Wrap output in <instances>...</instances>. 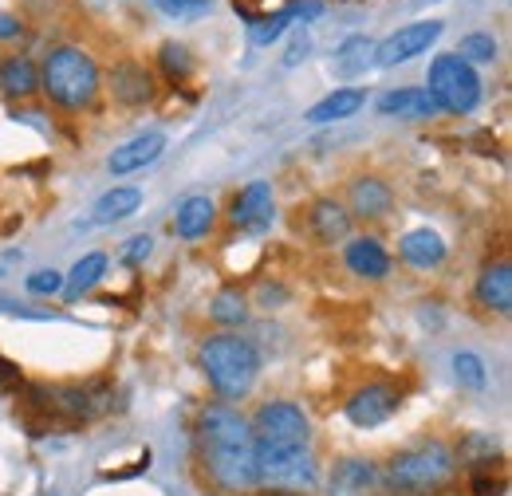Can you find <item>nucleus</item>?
<instances>
[{"mask_svg":"<svg viewBox=\"0 0 512 496\" xmlns=\"http://www.w3.org/2000/svg\"><path fill=\"white\" fill-rule=\"evenodd\" d=\"M0 91L12 99H32L40 91V67L28 56H8L0 63Z\"/></svg>","mask_w":512,"mask_h":496,"instance_id":"4be33fe9","label":"nucleus"},{"mask_svg":"<svg viewBox=\"0 0 512 496\" xmlns=\"http://www.w3.org/2000/svg\"><path fill=\"white\" fill-rule=\"evenodd\" d=\"M103 276H107V256H103V252H87V256L67 272L64 292L71 296V300H79V296H83V292H91Z\"/></svg>","mask_w":512,"mask_h":496,"instance_id":"b1692460","label":"nucleus"},{"mask_svg":"<svg viewBox=\"0 0 512 496\" xmlns=\"http://www.w3.org/2000/svg\"><path fill=\"white\" fill-rule=\"evenodd\" d=\"M453 371H457V382H461V386H469V390H485V382H489L485 363H481L473 351L453 355Z\"/></svg>","mask_w":512,"mask_h":496,"instance_id":"7c9ffc66","label":"nucleus"},{"mask_svg":"<svg viewBox=\"0 0 512 496\" xmlns=\"http://www.w3.org/2000/svg\"><path fill=\"white\" fill-rule=\"evenodd\" d=\"M154 252V241L142 233V237H130L127 248H123V264H130V268H138V264H146V256Z\"/></svg>","mask_w":512,"mask_h":496,"instance_id":"473e14b6","label":"nucleus"},{"mask_svg":"<svg viewBox=\"0 0 512 496\" xmlns=\"http://www.w3.org/2000/svg\"><path fill=\"white\" fill-rule=\"evenodd\" d=\"M249 426L264 449H308L312 441V422L296 402H264Z\"/></svg>","mask_w":512,"mask_h":496,"instance_id":"423d86ee","label":"nucleus"},{"mask_svg":"<svg viewBox=\"0 0 512 496\" xmlns=\"http://www.w3.org/2000/svg\"><path fill=\"white\" fill-rule=\"evenodd\" d=\"M438 107L449 115H469L481 103V75L461 60V56H438L430 63V87H426Z\"/></svg>","mask_w":512,"mask_h":496,"instance_id":"39448f33","label":"nucleus"},{"mask_svg":"<svg viewBox=\"0 0 512 496\" xmlns=\"http://www.w3.org/2000/svg\"><path fill=\"white\" fill-rule=\"evenodd\" d=\"M442 40V20H414L402 24L398 32H390L383 44H375V67H398L422 56L430 44Z\"/></svg>","mask_w":512,"mask_h":496,"instance_id":"0eeeda50","label":"nucleus"},{"mask_svg":"<svg viewBox=\"0 0 512 496\" xmlns=\"http://www.w3.org/2000/svg\"><path fill=\"white\" fill-rule=\"evenodd\" d=\"M162 150H166V134H162V130L138 134V138H130L127 146H119V150L107 158V170H111L115 178H127V174L146 170L150 162H158V158H162Z\"/></svg>","mask_w":512,"mask_h":496,"instance_id":"ddd939ff","label":"nucleus"},{"mask_svg":"<svg viewBox=\"0 0 512 496\" xmlns=\"http://www.w3.org/2000/svg\"><path fill=\"white\" fill-rule=\"evenodd\" d=\"M453 453L442 441H426L414 449L394 453L386 481L398 496H438L453 481Z\"/></svg>","mask_w":512,"mask_h":496,"instance_id":"20e7f679","label":"nucleus"},{"mask_svg":"<svg viewBox=\"0 0 512 496\" xmlns=\"http://www.w3.org/2000/svg\"><path fill=\"white\" fill-rule=\"evenodd\" d=\"M99 87H103V75H99V63L91 60L83 48L75 44H60L48 52V60L40 67V91L64 107V111H83L99 99Z\"/></svg>","mask_w":512,"mask_h":496,"instance_id":"f03ea898","label":"nucleus"},{"mask_svg":"<svg viewBox=\"0 0 512 496\" xmlns=\"http://www.w3.org/2000/svg\"><path fill=\"white\" fill-rule=\"evenodd\" d=\"M379 485V469L375 461H363V457H347L331 469V493L335 496H367Z\"/></svg>","mask_w":512,"mask_h":496,"instance_id":"a211bd4d","label":"nucleus"},{"mask_svg":"<svg viewBox=\"0 0 512 496\" xmlns=\"http://www.w3.org/2000/svg\"><path fill=\"white\" fill-rule=\"evenodd\" d=\"M201 371L221 398H245L260 374V351L241 335H213L197 351Z\"/></svg>","mask_w":512,"mask_h":496,"instance_id":"7ed1b4c3","label":"nucleus"},{"mask_svg":"<svg viewBox=\"0 0 512 496\" xmlns=\"http://www.w3.org/2000/svg\"><path fill=\"white\" fill-rule=\"evenodd\" d=\"M347 213L351 217H363V221H383L386 213L394 209V193L386 186L383 178L367 174V178H355L351 189H347Z\"/></svg>","mask_w":512,"mask_h":496,"instance_id":"4468645a","label":"nucleus"},{"mask_svg":"<svg viewBox=\"0 0 512 496\" xmlns=\"http://www.w3.org/2000/svg\"><path fill=\"white\" fill-rule=\"evenodd\" d=\"M308 52H312V40H308L304 28H296V36H292V44L284 52V67H296L300 60H308Z\"/></svg>","mask_w":512,"mask_h":496,"instance_id":"72a5a7b5","label":"nucleus"},{"mask_svg":"<svg viewBox=\"0 0 512 496\" xmlns=\"http://www.w3.org/2000/svg\"><path fill=\"white\" fill-rule=\"evenodd\" d=\"M256 481L264 485H316L308 449H264L256 445Z\"/></svg>","mask_w":512,"mask_h":496,"instance_id":"6e6552de","label":"nucleus"},{"mask_svg":"<svg viewBox=\"0 0 512 496\" xmlns=\"http://www.w3.org/2000/svg\"><path fill=\"white\" fill-rule=\"evenodd\" d=\"M347 422L351 426H359V430H375V426H383L386 418L398 410V394L383 386V382H367V386H359L351 398H347Z\"/></svg>","mask_w":512,"mask_h":496,"instance_id":"9d476101","label":"nucleus"},{"mask_svg":"<svg viewBox=\"0 0 512 496\" xmlns=\"http://www.w3.org/2000/svg\"><path fill=\"white\" fill-rule=\"evenodd\" d=\"M197 449L209 481L229 493H245L256 481V437L241 410L213 402L197 418Z\"/></svg>","mask_w":512,"mask_h":496,"instance_id":"f257e3e1","label":"nucleus"},{"mask_svg":"<svg viewBox=\"0 0 512 496\" xmlns=\"http://www.w3.org/2000/svg\"><path fill=\"white\" fill-rule=\"evenodd\" d=\"M473 296H477V304H481L485 311L509 315L512 311V268H509V260L485 264V268H481V276H477Z\"/></svg>","mask_w":512,"mask_h":496,"instance_id":"dca6fc26","label":"nucleus"},{"mask_svg":"<svg viewBox=\"0 0 512 496\" xmlns=\"http://www.w3.org/2000/svg\"><path fill=\"white\" fill-rule=\"evenodd\" d=\"M272 213H276L272 182H249L229 205V221L237 229H245V233H260L264 225H272Z\"/></svg>","mask_w":512,"mask_h":496,"instance_id":"9b49d317","label":"nucleus"},{"mask_svg":"<svg viewBox=\"0 0 512 496\" xmlns=\"http://www.w3.org/2000/svg\"><path fill=\"white\" fill-rule=\"evenodd\" d=\"M154 8L166 12L178 24H193V20H201V16L213 12V0H154Z\"/></svg>","mask_w":512,"mask_h":496,"instance_id":"c756f323","label":"nucleus"},{"mask_svg":"<svg viewBox=\"0 0 512 496\" xmlns=\"http://www.w3.org/2000/svg\"><path fill=\"white\" fill-rule=\"evenodd\" d=\"M20 20L16 16H8V12H0V40H12V36H20Z\"/></svg>","mask_w":512,"mask_h":496,"instance_id":"f704fd0d","label":"nucleus"},{"mask_svg":"<svg viewBox=\"0 0 512 496\" xmlns=\"http://www.w3.org/2000/svg\"><path fill=\"white\" fill-rule=\"evenodd\" d=\"M296 20V8H280V12H268V16H253L249 20V40L268 48L272 40H280L288 32V24Z\"/></svg>","mask_w":512,"mask_h":496,"instance_id":"bb28decb","label":"nucleus"},{"mask_svg":"<svg viewBox=\"0 0 512 496\" xmlns=\"http://www.w3.org/2000/svg\"><path fill=\"white\" fill-rule=\"evenodd\" d=\"M209 319H213V323H221V327H241V323L249 319V300H245L237 288H225V292H217V296H213V304H209Z\"/></svg>","mask_w":512,"mask_h":496,"instance_id":"a878e982","label":"nucleus"},{"mask_svg":"<svg viewBox=\"0 0 512 496\" xmlns=\"http://www.w3.org/2000/svg\"><path fill=\"white\" fill-rule=\"evenodd\" d=\"M379 115L406 119V123H430L442 115V107L426 87H394V91L379 95Z\"/></svg>","mask_w":512,"mask_h":496,"instance_id":"f8f14e48","label":"nucleus"},{"mask_svg":"<svg viewBox=\"0 0 512 496\" xmlns=\"http://www.w3.org/2000/svg\"><path fill=\"white\" fill-rule=\"evenodd\" d=\"M28 292L32 296H56V292H64V276L56 268H40L28 276Z\"/></svg>","mask_w":512,"mask_h":496,"instance_id":"2f4dec72","label":"nucleus"},{"mask_svg":"<svg viewBox=\"0 0 512 496\" xmlns=\"http://www.w3.org/2000/svg\"><path fill=\"white\" fill-rule=\"evenodd\" d=\"M256 496H296V493H284V489H268V493H256Z\"/></svg>","mask_w":512,"mask_h":496,"instance_id":"c9c22d12","label":"nucleus"},{"mask_svg":"<svg viewBox=\"0 0 512 496\" xmlns=\"http://www.w3.org/2000/svg\"><path fill=\"white\" fill-rule=\"evenodd\" d=\"M213 221H217V205H213V197L193 193V197H186V201L178 205L174 233H178L182 241H201V237L213 229Z\"/></svg>","mask_w":512,"mask_h":496,"instance_id":"6ab92c4d","label":"nucleus"},{"mask_svg":"<svg viewBox=\"0 0 512 496\" xmlns=\"http://www.w3.org/2000/svg\"><path fill=\"white\" fill-rule=\"evenodd\" d=\"M453 56H461L469 67L473 63H493L497 60V40L489 32H469V36H461V44H457Z\"/></svg>","mask_w":512,"mask_h":496,"instance_id":"c85d7f7f","label":"nucleus"},{"mask_svg":"<svg viewBox=\"0 0 512 496\" xmlns=\"http://www.w3.org/2000/svg\"><path fill=\"white\" fill-rule=\"evenodd\" d=\"M107 91H111L115 103H123V107H146V103H154V95H158V79H154V71H150L146 63L119 60L107 71Z\"/></svg>","mask_w":512,"mask_h":496,"instance_id":"1a4fd4ad","label":"nucleus"},{"mask_svg":"<svg viewBox=\"0 0 512 496\" xmlns=\"http://www.w3.org/2000/svg\"><path fill=\"white\" fill-rule=\"evenodd\" d=\"M138 205H142V193L134 186H115L107 189L99 201H95V209H91V225H115V221H127L138 213Z\"/></svg>","mask_w":512,"mask_h":496,"instance_id":"5701e85b","label":"nucleus"},{"mask_svg":"<svg viewBox=\"0 0 512 496\" xmlns=\"http://www.w3.org/2000/svg\"><path fill=\"white\" fill-rule=\"evenodd\" d=\"M308 233L316 245H339L351 237V213L335 197H320L308 209Z\"/></svg>","mask_w":512,"mask_h":496,"instance_id":"2eb2a0df","label":"nucleus"},{"mask_svg":"<svg viewBox=\"0 0 512 496\" xmlns=\"http://www.w3.org/2000/svg\"><path fill=\"white\" fill-rule=\"evenodd\" d=\"M343 260H347L351 276H359V280H386V272H390V256L379 237H355L343 252Z\"/></svg>","mask_w":512,"mask_h":496,"instance_id":"f3484780","label":"nucleus"},{"mask_svg":"<svg viewBox=\"0 0 512 496\" xmlns=\"http://www.w3.org/2000/svg\"><path fill=\"white\" fill-rule=\"evenodd\" d=\"M398 252H402L406 264L430 272V268H438V264L446 260V241H442L434 229H410V233L398 241Z\"/></svg>","mask_w":512,"mask_h":496,"instance_id":"aec40b11","label":"nucleus"},{"mask_svg":"<svg viewBox=\"0 0 512 496\" xmlns=\"http://www.w3.org/2000/svg\"><path fill=\"white\" fill-rule=\"evenodd\" d=\"M371 56H375V40L371 36H351L335 52V71L339 75H359V71H367Z\"/></svg>","mask_w":512,"mask_h":496,"instance_id":"393cba45","label":"nucleus"},{"mask_svg":"<svg viewBox=\"0 0 512 496\" xmlns=\"http://www.w3.org/2000/svg\"><path fill=\"white\" fill-rule=\"evenodd\" d=\"M367 103V91H359V87H335L331 95H323L316 107H308V123L316 126H327V123H339V119H351L359 107Z\"/></svg>","mask_w":512,"mask_h":496,"instance_id":"412c9836","label":"nucleus"},{"mask_svg":"<svg viewBox=\"0 0 512 496\" xmlns=\"http://www.w3.org/2000/svg\"><path fill=\"white\" fill-rule=\"evenodd\" d=\"M158 63H162V71H166V79L170 83H186L193 75V56L186 44H178V40H166L162 48H158Z\"/></svg>","mask_w":512,"mask_h":496,"instance_id":"cd10ccee","label":"nucleus"}]
</instances>
